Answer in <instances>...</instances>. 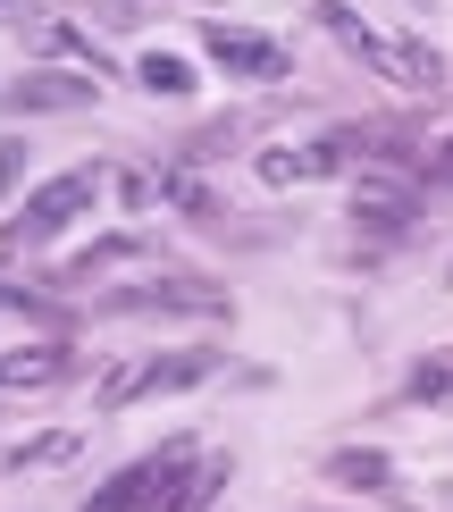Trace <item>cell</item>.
I'll return each instance as SVG.
<instances>
[{
    "instance_id": "1",
    "label": "cell",
    "mask_w": 453,
    "mask_h": 512,
    "mask_svg": "<svg viewBox=\"0 0 453 512\" xmlns=\"http://www.w3.org/2000/svg\"><path fill=\"white\" fill-rule=\"evenodd\" d=\"M311 17H319V26H328L353 59H370L386 84H412V93H445V59L428 51V42H386L378 26H361V9H353V0H319Z\"/></svg>"
},
{
    "instance_id": "2",
    "label": "cell",
    "mask_w": 453,
    "mask_h": 512,
    "mask_svg": "<svg viewBox=\"0 0 453 512\" xmlns=\"http://www.w3.org/2000/svg\"><path fill=\"white\" fill-rule=\"evenodd\" d=\"M101 185H110V168H101V160H84V168H68V177L34 185V194H26V210H9L0 244H9V252H34V244H51L59 227H76L84 210L101 202Z\"/></svg>"
},
{
    "instance_id": "3",
    "label": "cell",
    "mask_w": 453,
    "mask_h": 512,
    "mask_svg": "<svg viewBox=\"0 0 453 512\" xmlns=\"http://www.w3.org/2000/svg\"><path fill=\"white\" fill-rule=\"evenodd\" d=\"M219 345H185V353H151V361H118L110 378H101V412H126V403H151V395H185L202 387L210 370H219Z\"/></svg>"
},
{
    "instance_id": "4",
    "label": "cell",
    "mask_w": 453,
    "mask_h": 512,
    "mask_svg": "<svg viewBox=\"0 0 453 512\" xmlns=\"http://www.w3.org/2000/svg\"><path fill=\"white\" fill-rule=\"evenodd\" d=\"M193 462H202V454H193V437H168V445H151V454H135L101 496H84V512H160Z\"/></svg>"
},
{
    "instance_id": "5",
    "label": "cell",
    "mask_w": 453,
    "mask_h": 512,
    "mask_svg": "<svg viewBox=\"0 0 453 512\" xmlns=\"http://www.w3.org/2000/svg\"><path fill=\"white\" fill-rule=\"evenodd\" d=\"M353 160H370V126H328V135H311V143L261 152V177L269 185H319V177H344Z\"/></svg>"
},
{
    "instance_id": "6",
    "label": "cell",
    "mask_w": 453,
    "mask_h": 512,
    "mask_svg": "<svg viewBox=\"0 0 453 512\" xmlns=\"http://www.w3.org/2000/svg\"><path fill=\"white\" fill-rule=\"evenodd\" d=\"M101 311H118V319H135V311H151V319H227L235 303H227V286H210V277H151V286L110 294Z\"/></svg>"
},
{
    "instance_id": "7",
    "label": "cell",
    "mask_w": 453,
    "mask_h": 512,
    "mask_svg": "<svg viewBox=\"0 0 453 512\" xmlns=\"http://www.w3.org/2000/svg\"><path fill=\"white\" fill-rule=\"evenodd\" d=\"M202 51L219 59L235 84H277V76H294V51H286V42H269V34H252V26H227V17H210V26H202Z\"/></svg>"
},
{
    "instance_id": "8",
    "label": "cell",
    "mask_w": 453,
    "mask_h": 512,
    "mask_svg": "<svg viewBox=\"0 0 453 512\" xmlns=\"http://www.w3.org/2000/svg\"><path fill=\"white\" fill-rule=\"evenodd\" d=\"M76 370L68 336H26V345L0 353V395H26V387H59V378Z\"/></svg>"
},
{
    "instance_id": "9",
    "label": "cell",
    "mask_w": 453,
    "mask_h": 512,
    "mask_svg": "<svg viewBox=\"0 0 453 512\" xmlns=\"http://www.w3.org/2000/svg\"><path fill=\"white\" fill-rule=\"evenodd\" d=\"M319 479L344 496H395V454L386 445H336V454H319Z\"/></svg>"
},
{
    "instance_id": "10",
    "label": "cell",
    "mask_w": 453,
    "mask_h": 512,
    "mask_svg": "<svg viewBox=\"0 0 453 512\" xmlns=\"http://www.w3.org/2000/svg\"><path fill=\"white\" fill-rule=\"evenodd\" d=\"M93 93H101V84L93 76H68V68H26V76L9 84L17 110H84Z\"/></svg>"
},
{
    "instance_id": "11",
    "label": "cell",
    "mask_w": 453,
    "mask_h": 512,
    "mask_svg": "<svg viewBox=\"0 0 453 512\" xmlns=\"http://www.w3.org/2000/svg\"><path fill=\"white\" fill-rule=\"evenodd\" d=\"M84 454V429H42L26 445H9L0 454V479H17V471H51V462H76Z\"/></svg>"
},
{
    "instance_id": "12",
    "label": "cell",
    "mask_w": 453,
    "mask_h": 512,
    "mask_svg": "<svg viewBox=\"0 0 453 512\" xmlns=\"http://www.w3.org/2000/svg\"><path fill=\"white\" fill-rule=\"evenodd\" d=\"M135 84H143L151 101H185L202 76H193V59H185V51H143V59H135Z\"/></svg>"
},
{
    "instance_id": "13",
    "label": "cell",
    "mask_w": 453,
    "mask_h": 512,
    "mask_svg": "<svg viewBox=\"0 0 453 512\" xmlns=\"http://www.w3.org/2000/svg\"><path fill=\"white\" fill-rule=\"evenodd\" d=\"M143 252H151L143 236H101V244H84L76 261L51 269V277H59V286H84V277H101V269H118V261H143Z\"/></svg>"
},
{
    "instance_id": "14",
    "label": "cell",
    "mask_w": 453,
    "mask_h": 512,
    "mask_svg": "<svg viewBox=\"0 0 453 512\" xmlns=\"http://www.w3.org/2000/svg\"><path fill=\"white\" fill-rule=\"evenodd\" d=\"M227 479H235V462H227V454H202V462H193V471L177 479V496H168L160 512H210V496H219Z\"/></svg>"
},
{
    "instance_id": "15",
    "label": "cell",
    "mask_w": 453,
    "mask_h": 512,
    "mask_svg": "<svg viewBox=\"0 0 453 512\" xmlns=\"http://www.w3.org/2000/svg\"><path fill=\"white\" fill-rule=\"evenodd\" d=\"M353 219L378 227V236H403V227H412V194H403V185H361V194H353Z\"/></svg>"
},
{
    "instance_id": "16",
    "label": "cell",
    "mask_w": 453,
    "mask_h": 512,
    "mask_svg": "<svg viewBox=\"0 0 453 512\" xmlns=\"http://www.w3.org/2000/svg\"><path fill=\"white\" fill-rule=\"evenodd\" d=\"M160 194L177 202V210H193V219H210V210H219V202H210V185L193 177V168H160Z\"/></svg>"
},
{
    "instance_id": "17",
    "label": "cell",
    "mask_w": 453,
    "mask_h": 512,
    "mask_svg": "<svg viewBox=\"0 0 453 512\" xmlns=\"http://www.w3.org/2000/svg\"><path fill=\"white\" fill-rule=\"evenodd\" d=\"M42 42H51V51H68V59H84V76H101V68H110V59H101V42L84 34V26H51Z\"/></svg>"
},
{
    "instance_id": "18",
    "label": "cell",
    "mask_w": 453,
    "mask_h": 512,
    "mask_svg": "<svg viewBox=\"0 0 453 512\" xmlns=\"http://www.w3.org/2000/svg\"><path fill=\"white\" fill-rule=\"evenodd\" d=\"M403 395H412V403H445V395H453V361H420Z\"/></svg>"
},
{
    "instance_id": "19",
    "label": "cell",
    "mask_w": 453,
    "mask_h": 512,
    "mask_svg": "<svg viewBox=\"0 0 453 512\" xmlns=\"http://www.w3.org/2000/svg\"><path fill=\"white\" fill-rule=\"evenodd\" d=\"M26 152H34L26 135H0V202H9V185L26 177Z\"/></svg>"
},
{
    "instance_id": "20",
    "label": "cell",
    "mask_w": 453,
    "mask_h": 512,
    "mask_svg": "<svg viewBox=\"0 0 453 512\" xmlns=\"http://www.w3.org/2000/svg\"><path fill=\"white\" fill-rule=\"evenodd\" d=\"M428 185H453V143H437V152H428Z\"/></svg>"
},
{
    "instance_id": "21",
    "label": "cell",
    "mask_w": 453,
    "mask_h": 512,
    "mask_svg": "<svg viewBox=\"0 0 453 512\" xmlns=\"http://www.w3.org/2000/svg\"><path fill=\"white\" fill-rule=\"evenodd\" d=\"M437 504H445V512H453V479H445V487H437Z\"/></svg>"
},
{
    "instance_id": "22",
    "label": "cell",
    "mask_w": 453,
    "mask_h": 512,
    "mask_svg": "<svg viewBox=\"0 0 453 512\" xmlns=\"http://www.w3.org/2000/svg\"><path fill=\"white\" fill-rule=\"evenodd\" d=\"M412 9H428V0H412Z\"/></svg>"
},
{
    "instance_id": "23",
    "label": "cell",
    "mask_w": 453,
    "mask_h": 512,
    "mask_svg": "<svg viewBox=\"0 0 453 512\" xmlns=\"http://www.w3.org/2000/svg\"><path fill=\"white\" fill-rule=\"evenodd\" d=\"M445 286H453V269H445Z\"/></svg>"
}]
</instances>
